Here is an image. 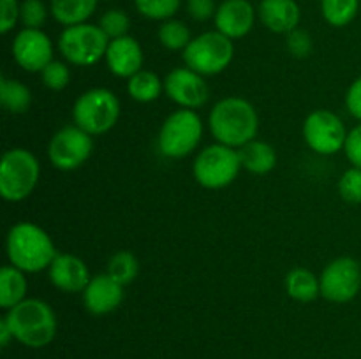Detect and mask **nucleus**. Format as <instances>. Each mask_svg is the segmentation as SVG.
I'll use <instances>...</instances> for the list:
<instances>
[{
	"label": "nucleus",
	"mask_w": 361,
	"mask_h": 359,
	"mask_svg": "<svg viewBox=\"0 0 361 359\" xmlns=\"http://www.w3.org/2000/svg\"><path fill=\"white\" fill-rule=\"evenodd\" d=\"M123 301V285L113 280L108 273L95 275L90 278L83 291L85 308L92 315H108L115 312Z\"/></svg>",
	"instance_id": "obj_15"
},
{
	"label": "nucleus",
	"mask_w": 361,
	"mask_h": 359,
	"mask_svg": "<svg viewBox=\"0 0 361 359\" xmlns=\"http://www.w3.org/2000/svg\"><path fill=\"white\" fill-rule=\"evenodd\" d=\"M286 292L291 299L300 303H310L321 296L319 277L307 267H295L286 275Z\"/></svg>",
	"instance_id": "obj_22"
},
{
	"label": "nucleus",
	"mask_w": 361,
	"mask_h": 359,
	"mask_svg": "<svg viewBox=\"0 0 361 359\" xmlns=\"http://www.w3.org/2000/svg\"><path fill=\"white\" fill-rule=\"evenodd\" d=\"M104 60L109 73L129 80L134 74L140 73L141 67H143V48H141L140 42L134 37L123 35V37L109 41Z\"/></svg>",
	"instance_id": "obj_17"
},
{
	"label": "nucleus",
	"mask_w": 361,
	"mask_h": 359,
	"mask_svg": "<svg viewBox=\"0 0 361 359\" xmlns=\"http://www.w3.org/2000/svg\"><path fill=\"white\" fill-rule=\"evenodd\" d=\"M41 80H42V84H44L46 88H49V90L62 92L63 88H67V84H69L71 70L66 62L51 60V62L42 69Z\"/></svg>",
	"instance_id": "obj_31"
},
{
	"label": "nucleus",
	"mask_w": 361,
	"mask_h": 359,
	"mask_svg": "<svg viewBox=\"0 0 361 359\" xmlns=\"http://www.w3.org/2000/svg\"><path fill=\"white\" fill-rule=\"evenodd\" d=\"M41 165L27 148H11L0 164V196L9 203L27 199L37 187Z\"/></svg>",
	"instance_id": "obj_4"
},
{
	"label": "nucleus",
	"mask_w": 361,
	"mask_h": 359,
	"mask_svg": "<svg viewBox=\"0 0 361 359\" xmlns=\"http://www.w3.org/2000/svg\"><path fill=\"white\" fill-rule=\"evenodd\" d=\"M20 6L18 0H2V18H0V32L7 34L20 20Z\"/></svg>",
	"instance_id": "obj_36"
},
{
	"label": "nucleus",
	"mask_w": 361,
	"mask_h": 359,
	"mask_svg": "<svg viewBox=\"0 0 361 359\" xmlns=\"http://www.w3.org/2000/svg\"><path fill=\"white\" fill-rule=\"evenodd\" d=\"M259 20L274 34H289L300 23V7L295 0H261Z\"/></svg>",
	"instance_id": "obj_19"
},
{
	"label": "nucleus",
	"mask_w": 361,
	"mask_h": 359,
	"mask_svg": "<svg viewBox=\"0 0 361 359\" xmlns=\"http://www.w3.org/2000/svg\"><path fill=\"white\" fill-rule=\"evenodd\" d=\"M11 340H14L13 331H11L7 320L2 317V320H0V345H2V347H7Z\"/></svg>",
	"instance_id": "obj_39"
},
{
	"label": "nucleus",
	"mask_w": 361,
	"mask_h": 359,
	"mask_svg": "<svg viewBox=\"0 0 361 359\" xmlns=\"http://www.w3.org/2000/svg\"><path fill=\"white\" fill-rule=\"evenodd\" d=\"M338 194L349 204H361V169L349 168L338 180Z\"/></svg>",
	"instance_id": "obj_32"
},
{
	"label": "nucleus",
	"mask_w": 361,
	"mask_h": 359,
	"mask_svg": "<svg viewBox=\"0 0 361 359\" xmlns=\"http://www.w3.org/2000/svg\"><path fill=\"white\" fill-rule=\"evenodd\" d=\"M94 139L78 125H66L56 130L48 144V158L59 171H76L90 158Z\"/></svg>",
	"instance_id": "obj_10"
},
{
	"label": "nucleus",
	"mask_w": 361,
	"mask_h": 359,
	"mask_svg": "<svg viewBox=\"0 0 361 359\" xmlns=\"http://www.w3.org/2000/svg\"><path fill=\"white\" fill-rule=\"evenodd\" d=\"M182 0H134L136 11L148 20H171L180 9Z\"/></svg>",
	"instance_id": "obj_29"
},
{
	"label": "nucleus",
	"mask_w": 361,
	"mask_h": 359,
	"mask_svg": "<svg viewBox=\"0 0 361 359\" xmlns=\"http://www.w3.org/2000/svg\"><path fill=\"white\" fill-rule=\"evenodd\" d=\"M187 11H189L190 18L196 21H207L217 13L214 0H189Z\"/></svg>",
	"instance_id": "obj_38"
},
{
	"label": "nucleus",
	"mask_w": 361,
	"mask_h": 359,
	"mask_svg": "<svg viewBox=\"0 0 361 359\" xmlns=\"http://www.w3.org/2000/svg\"><path fill=\"white\" fill-rule=\"evenodd\" d=\"M242 169L252 172V175H267L274 171L277 165V151L271 144L264 141L252 139L250 143L238 148Z\"/></svg>",
	"instance_id": "obj_20"
},
{
	"label": "nucleus",
	"mask_w": 361,
	"mask_h": 359,
	"mask_svg": "<svg viewBox=\"0 0 361 359\" xmlns=\"http://www.w3.org/2000/svg\"><path fill=\"white\" fill-rule=\"evenodd\" d=\"M288 49L295 58H307L312 53V37L307 30L296 28L288 34Z\"/></svg>",
	"instance_id": "obj_34"
},
{
	"label": "nucleus",
	"mask_w": 361,
	"mask_h": 359,
	"mask_svg": "<svg viewBox=\"0 0 361 359\" xmlns=\"http://www.w3.org/2000/svg\"><path fill=\"white\" fill-rule=\"evenodd\" d=\"M185 67L196 70L201 76H215L226 70L235 56L233 39L219 30L204 32L192 37L182 53Z\"/></svg>",
	"instance_id": "obj_8"
},
{
	"label": "nucleus",
	"mask_w": 361,
	"mask_h": 359,
	"mask_svg": "<svg viewBox=\"0 0 361 359\" xmlns=\"http://www.w3.org/2000/svg\"><path fill=\"white\" fill-rule=\"evenodd\" d=\"M321 296L330 303H349L361 291V264L353 257H337L319 277Z\"/></svg>",
	"instance_id": "obj_12"
},
{
	"label": "nucleus",
	"mask_w": 361,
	"mask_h": 359,
	"mask_svg": "<svg viewBox=\"0 0 361 359\" xmlns=\"http://www.w3.org/2000/svg\"><path fill=\"white\" fill-rule=\"evenodd\" d=\"M162 92H164V80H161L154 70L141 69L127 81V94L141 104L157 101Z\"/></svg>",
	"instance_id": "obj_24"
},
{
	"label": "nucleus",
	"mask_w": 361,
	"mask_h": 359,
	"mask_svg": "<svg viewBox=\"0 0 361 359\" xmlns=\"http://www.w3.org/2000/svg\"><path fill=\"white\" fill-rule=\"evenodd\" d=\"M106 273L113 278V280L118 282L120 285H129L136 280V277L140 275V260L134 256L133 252H127V250H120V252L113 253L108 260V267H106Z\"/></svg>",
	"instance_id": "obj_26"
},
{
	"label": "nucleus",
	"mask_w": 361,
	"mask_h": 359,
	"mask_svg": "<svg viewBox=\"0 0 361 359\" xmlns=\"http://www.w3.org/2000/svg\"><path fill=\"white\" fill-rule=\"evenodd\" d=\"M344 153L353 168L361 169V123L353 127L348 132V139L344 144Z\"/></svg>",
	"instance_id": "obj_35"
},
{
	"label": "nucleus",
	"mask_w": 361,
	"mask_h": 359,
	"mask_svg": "<svg viewBox=\"0 0 361 359\" xmlns=\"http://www.w3.org/2000/svg\"><path fill=\"white\" fill-rule=\"evenodd\" d=\"M48 18V9L41 0H23L20 6V21L25 28H41Z\"/></svg>",
	"instance_id": "obj_33"
},
{
	"label": "nucleus",
	"mask_w": 361,
	"mask_h": 359,
	"mask_svg": "<svg viewBox=\"0 0 361 359\" xmlns=\"http://www.w3.org/2000/svg\"><path fill=\"white\" fill-rule=\"evenodd\" d=\"M13 56L27 73H42L53 60V42L41 28H23L13 41Z\"/></svg>",
	"instance_id": "obj_14"
},
{
	"label": "nucleus",
	"mask_w": 361,
	"mask_h": 359,
	"mask_svg": "<svg viewBox=\"0 0 361 359\" xmlns=\"http://www.w3.org/2000/svg\"><path fill=\"white\" fill-rule=\"evenodd\" d=\"M99 27L102 28L106 35L109 37V41L113 39H118L127 35L130 28V20L122 9H109L99 20Z\"/></svg>",
	"instance_id": "obj_30"
},
{
	"label": "nucleus",
	"mask_w": 361,
	"mask_h": 359,
	"mask_svg": "<svg viewBox=\"0 0 361 359\" xmlns=\"http://www.w3.org/2000/svg\"><path fill=\"white\" fill-rule=\"evenodd\" d=\"M203 137V120L194 109H176L162 122L157 146L164 157L183 158L192 153Z\"/></svg>",
	"instance_id": "obj_6"
},
{
	"label": "nucleus",
	"mask_w": 361,
	"mask_h": 359,
	"mask_svg": "<svg viewBox=\"0 0 361 359\" xmlns=\"http://www.w3.org/2000/svg\"><path fill=\"white\" fill-rule=\"evenodd\" d=\"M6 253L9 264L25 273H39L51 266L59 256L51 236L34 222H18L6 238Z\"/></svg>",
	"instance_id": "obj_2"
},
{
	"label": "nucleus",
	"mask_w": 361,
	"mask_h": 359,
	"mask_svg": "<svg viewBox=\"0 0 361 359\" xmlns=\"http://www.w3.org/2000/svg\"><path fill=\"white\" fill-rule=\"evenodd\" d=\"M157 35L161 44L166 49H169V51H183L189 46V42L192 41L189 27L183 21L173 20V18L171 20L162 21Z\"/></svg>",
	"instance_id": "obj_28"
},
{
	"label": "nucleus",
	"mask_w": 361,
	"mask_h": 359,
	"mask_svg": "<svg viewBox=\"0 0 361 359\" xmlns=\"http://www.w3.org/2000/svg\"><path fill=\"white\" fill-rule=\"evenodd\" d=\"M212 136L221 144L242 148L256 139L259 130V116L256 108L242 97H226L215 102L208 116Z\"/></svg>",
	"instance_id": "obj_1"
},
{
	"label": "nucleus",
	"mask_w": 361,
	"mask_h": 359,
	"mask_svg": "<svg viewBox=\"0 0 361 359\" xmlns=\"http://www.w3.org/2000/svg\"><path fill=\"white\" fill-rule=\"evenodd\" d=\"M164 92L175 104L183 109H197L210 97V88L204 76L189 67H176L164 77Z\"/></svg>",
	"instance_id": "obj_13"
},
{
	"label": "nucleus",
	"mask_w": 361,
	"mask_h": 359,
	"mask_svg": "<svg viewBox=\"0 0 361 359\" xmlns=\"http://www.w3.org/2000/svg\"><path fill=\"white\" fill-rule=\"evenodd\" d=\"M28 282L25 278V271L18 270L13 264H7L0 270V306L4 310H11L27 299Z\"/></svg>",
	"instance_id": "obj_21"
},
{
	"label": "nucleus",
	"mask_w": 361,
	"mask_h": 359,
	"mask_svg": "<svg viewBox=\"0 0 361 359\" xmlns=\"http://www.w3.org/2000/svg\"><path fill=\"white\" fill-rule=\"evenodd\" d=\"M345 109L361 123V76L356 77L345 92Z\"/></svg>",
	"instance_id": "obj_37"
},
{
	"label": "nucleus",
	"mask_w": 361,
	"mask_h": 359,
	"mask_svg": "<svg viewBox=\"0 0 361 359\" xmlns=\"http://www.w3.org/2000/svg\"><path fill=\"white\" fill-rule=\"evenodd\" d=\"M303 139L307 146L319 155H335L344 150L348 130L337 113L316 109L303 122Z\"/></svg>",
	"instance_id": "obj_11"
},
{
	"label": "nucleus",
	"mask_w": 361,
	"mask_h": 359,
	"mask_svg": "<svg viewBox=\"0 0 361 359\" xmlns=\"http://www.w3.org/2000/svg\"><path fill=\"white\" fill-rule=\"evenodd\" d=\"M4 319L13 331V338L28 348H42L56 336V315L51 306L37 298H27L11 310Z\"/></svg>",
	"instance_id": "obj_3"
},
{
	"label": "nucleus",
	"mask_w": 361,
	"mask_h": 359,
	"mask_svg": "<svg viewBox=\"0 0 361 359\" xmlns=\"http://www.w3.org/2000/svg\"><path fill=\"white\" fill-rule=\"evenodd\" d=\"M48 278L62 292H83L90 282V271L83 259L73 253H59L48 267Z\"/></svg>",
	"instance_id": "obj_16"
},
{
	"label": "nucleus",
	"mask_w": 361,
	"mask_h": 359,
	"mask_svg": "<svg viewBox=\"0 0 361 359\" xmlns=\"http://www.w3.org/2000/svg\"><path fill=\"white\" fill-rule=\"evenodd\" d=\"M109 37L99 25L80 23L66 27L59 37V51L71 65L92 67L106 56Z\"/></svg>",
	"instance_id": "obj_9"
},
{
	"label": "nucleus",
	"mask_w": 361,
	"mask_h": 359,
	"mask_svg": "<svg viewBox=\"0 0 361 359\" xmlns=\"http://www.w3.org/2000/svg\"><path fill=\"white\" fill-rule=\"evenodd\" d=\"M99 0H51L49 13L63 27L87 23L88 18L97 9Z\"/></svg>",
	"instance_id": "obj_23"
},
{
	"label": "nucleus",
	"mask_w": 361,
	"mask_h": 359,
	"mask_svg": "<svg viewBox=\"0 0 361 359\" xmlns=\"http://www.w3.org/2000/svg\"><path fill=\"white\" fill-rule=\"evenodd\" d=\"M254 7L249 0H224L217 7L214 21L221 34L229 39H242L254 27Z\"/></svg>",
	"instance_id": "obj_18"
},
{
	"label": "nucleus",
	"mask_w": 361,
	"mask_h": 359,
	"mask_svg": "<svg viewBox=\"0 0 361 359\" xmlns=\"http://www.w3.org/2000/svg\"><path fill=\"white\" fill-rule=\"evenodd\" d=\"M0 102L11 115H23L30 109L32 92L27 84L18 80L4 77L0 80Z\"/></svg>",
	"instance_id": "obj_25"
},
{
	"label": "nucleus",
	"mask_w": 361,
	"mask_h": 359,
	"mask_svg": "<svg viewBox=\"0 0 361 359\" xmlns=\"http://www.w3.org/2000/svg\"><path fill=\"white\" fill-rule=\"evenodd\" d=\"M120 101L108 88H90L76 99L73 106L74 125L90 136H102L116 125Z\"/></svg>",
	"instance_id": "obj_5"
},
{
	"label": "nucleus",
	"mask_w": 361,
	"mask_h": 359,
	"mask_svg": "<svg viewBox=\"0 0 361 359\" xmlns=\"http://www.w3.org/2000/svg\"><path fill=\"white\" fill-rule=\"evenodd\" d=\"M360 9V0H321L323 18L331 27L342 28L351 23Z\"/></svg>",
	"instance_id": "obj_27"
},
{
	"label": "nucleus",
	"mask_w": 361,
	"mask_h": 359,
	"mask_svg": "<svg viewBox=\"0 0 361 359\" xmlns=\"http://www.w3.org/2000/svg\"><path fill=\"white\" fill-rule=\"evenodd\" d=\"M242 162L236 148L215 143L203 148L192 164V176L203 189L219 190L231 185L240 175Z\"/></svg>",
	"instance_id": "obj_7"
}]
</instances>
